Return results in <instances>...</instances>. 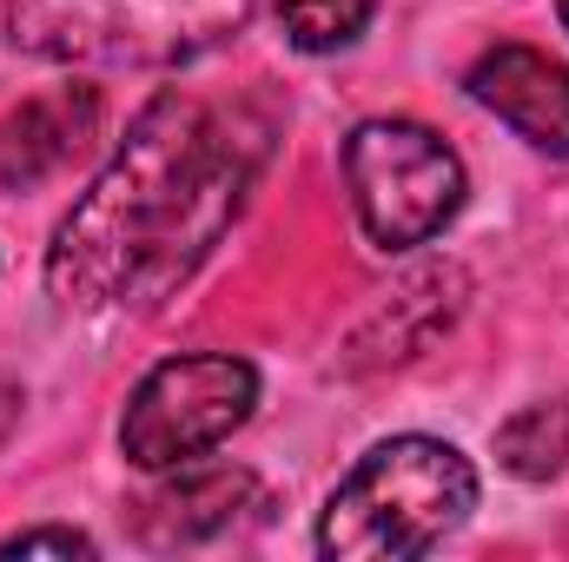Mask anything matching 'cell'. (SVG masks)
<instances>
[{
	"mask_svg": "<svg viewBox=\"0 0 569 562\" xmlns=\"http://www.w3.org/2000/svg\"><path fill=\"white\" fill-rule=\"evenodd\" d=\"M279 7V33L298 53H338L371 27L378 0H272Z\"/></svg>",
	"mask_w": 569,
	"mask_h": 562,
	"instance_id": "10",
	"label": "cell"
},
{
	"mask_svg": "<svg viewBox=\"0 0 569 562\" xmlns=\"http://www.w3.org/2000/svg\"><path fill=\"white\" fill-rule=\"evenodd\" d=\"M470 100L483 113H497L517 140L537 152H563L569 159V67L537 53V47H490L470 73H463Z\"/></svg>",
	"mask_w": 569,
	"mask_h": 562,
	"instance_id": "6",
	"label": "cell"
},
{
	"mask_svg": "<svg viewBox=\"0 0 569 562\" xmlns=\"http://www.w3.org/2000/svg\"><path fill=\"white\" fill-rule=\"evenodd\" d=\"M266 165V120L159 93L60 219L47 284L67 311H152L206 265Z\"/></svg>",
	"mask_w": 569,
	"mask_h": 562,
	"instance_id": "1",
	"label": "cell"
},
{
	"mask_svg": "<svg viewBox=\"0 0 569 562\" xmlns=\"http://www.w3.org/2000/svg\"><path fill=\"white\" fill-rule=\"evenodd\" d=\"M345 179L378 252L430 245L463 205V159L418 120H365L345 140Z\"/></svg>",
	"mask_w": 569,
	"mask_h": 562,
	"instance_id": "4",
	"label": "cell"
},
{
	"mask_svg": "<svg viewBox=\"0 0 569 562\" xmlns=\"http://www.w3.org/2000/svg\"><path fill=\"white\" fill-rule=\"evenodd\" d=\"M0 556H93V536L80 530H20L0 543Z\"/></svg>",
	"mask_w": 569,
	"mask_h": 562,
	"instance_id": "11",
	"label": "cell"
},
{
	"mask_svg": "<svg viewBox=\"0 0 569 562\" xmlns=\"http://www.w3.org/2000/svg\"><path fill=\"white\" fill-rule=\"evenodd\" d=\"M259 404V371L246 358L226 351H192V358H166L159 371H146L140 391L127 398L120 418V450L133 470H186L199 456H212Z\"/></svg>",
	"mask_w": 569,
	"mask_h": 562,
	"instance_id": "5",
	"label": "cell"
},
{
	"mask_svg": "<svg viewBox=\"0 0 569 562\" xmlns=\"http://www.w3.org/2000/svg\"><path fill=\"white\" fill-rule=\"evenodd\" d=\"M252 476L246 470H199L179 476L172 490H159L146 503V543H199L212 530H226L246 503H252Z\"/></svg>",
	"mask_w": 569,
	"mask_h": 562,
	"instance_id": "8",
	"label": "cell"
},
{
	"mask_svg": "<svg viewBox=\"0 0 569 562\" xmlns=\"http://www.w3.org/2000/svg\"><path fill=\"white\" fill-rule=\"evenodd\" d=\"M477 510V470L437 436H391L351 463L331 490L318 550L331 562H411L430 556Z\"/></svg>",
	"mask_w": 569,
	"mask_h": 562,
	"instance_id": "2",
	"label": "cell"
},
{
	"mask_svg": "<svg viewBox=\"0 0 569 562\" xmlns=\"http://www.w3.org/2000/svg\"><path fill=\"white\" fill-rule=\"evenodd\" d=\"M557 13H563V27H569V0H557Z\"/></svg>",
	"mask_w": 569,
	"mask_h": 562,
	"instance_id": "12",
	"label": "cell"
},
{
	"mask_svg": "<svg viewBox=\"0 0 569 562\" xmlns=\"http://www.w3.org/2000/svg\"><path fill=\"white\" fill-rule=\"evenodd\" d=\"M100 133V93L93 87H53V93H33L20 100L7 120H0V179L7 185H40L53 172H67Z\"/></svg>",
	"mask_w": 569,
	"mask_h": 562,
	"instance_id": "7",
	"label": "cell"
},
{
	"mask_svg": "<svg viewBox=\"0 0 569 562\" xmlns=\"http://www.w3.org/2000/svg\"><path fill=\"white\" fill-rule=\"evenodd\" d=\"M497 456L523 483L569 476V398H543V404L517 411V418L497 430Z\"/></svg>",
	"mask_w": 569,
	"mask_h": 562,
	"instance_id": "9",
	"label": "cell"
},
{
	"mask_svg": "<svg viewBox=\"0 0 569 562\" xmlns=\"http://www.w3.org/2000/svg\"><path fill=\"white\" fill-rule=\"evenodd\" d=\"M259 0H13L7 33L53 67H186L246 33Z\"/></svg>",
	"mask_w": 569,
	"mask_h": 562,
	"instance_id": "3",
	"label": "cell"
}]
</instances>
